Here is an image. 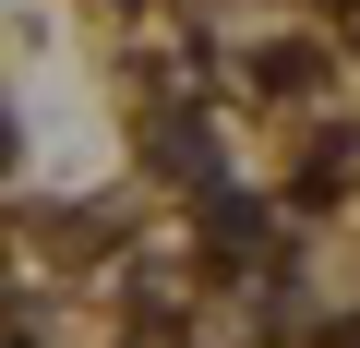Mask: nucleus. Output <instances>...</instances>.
I'll list each match as a JSON object with an SVG mask.
<instances>
[{"mask_svg": "<svg viewBox=\"0 0 360 348\" xmlns=\"http://www.w3.org/2000/svg\"><path fill=\"white\" fill-rule=\"evenodd\" d=\"M0 156H13V132H0Z\"/></svg>", "mask_w": 360, "mask_h": 348, "instance_id": "obj_1", "label": "nucleus"}]
</instances>
